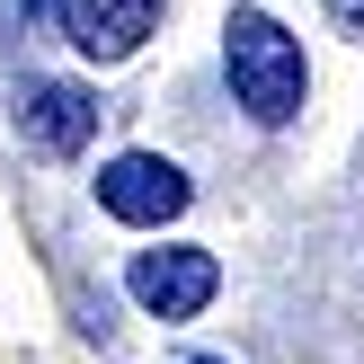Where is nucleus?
I'll return each instance as SVG.
<instances>
[{"label":"nucleus","mask_w":364,"mask_h":364,"mask_svg":"<svg viewBox=\"0 0 364 364\" xmlns=\"http://www.w3.org/2000/svg\"><path fill=\"white\" fill-rule=\"evenodd\" d=\"M223 71H231V98H240L258 124H294L302 98H311L302 45H294L267 9H231V27H223Z\"/></svg>","instance_id":"1"},{"label":"nucleus","mask_w":364,"mask_h":364,"mask_svg":"<svg viewBox=\"0 0 364 364\" xmlns=\"http://www.w3.org/2000/svg\"><path fill=\"white\" fill-rule=\"evenodd\" d=\"M124 284H134V302L151 320H196L205 311L213 294H223V258H213V249H142L134 267H124Z\"/></svg>","instance_id":"2"},{"label":"nucleus","mask_w":364,"mask_h":364,"mask_svg":"<svg viewBox=\"0 0 364 364\" xmlns=\"http://www.w3.org/2000/svg\"><path fill=\"white\" fill-rule=\"evenodd\" d=\"M98 205L116 213V223H134V231H160V223L187 213V169L160 160V151H124V160L98 169Z\"/></svg>","instance_id":"3"},{"label":"nucleus","mask_w":364,"mask_h":364,"mask_svg":"<svg viewBox=\"0 0 364 364\" xmlns=\"http://www.w3.org/2000/svg\"><path fill=\"white\" fill-rule=\"evenodd\" d=\"M89 134H98V98L80 80H27L18 89V142L27 151L71 160V151H89Z\"/></svg>","instance_id":"4"},{"label":"nucleus","mask_w":364,"mask_h":364,"mask_svg":"<svg viewBox=\"0 0 364 364\" xmlns=\"http://www.w3.org/2000/svg\"><path fill=\"white\" fill-rule=\"evenodd\" d=\"M160 9L169 0H63V45H80L89 63H124L160 27Z\"/></svg>","instance_id":"5"},{"label":"nucleus","mask_w":364,"mask_h":364,"mask_svg":"<svg viewBox=\"0 0 364 364\" xmlns=\"http://www.w3.org/2000/svg\"><path fill=\"white\" fill-rule=\"evenodd\" d=\"M329 18H338V27H355V36H364V0H329Z\"/></svg>","instance_id":"6"},{"label":"nucleus","mask_w":364,"mask_h":364,"mask_svg":"<svg viewBox=\"0 0 364 364\" xmlns=\"http://www.w3.org/2000/svg\"><path fill=\"white\" fill-rule=\"evenodd\" d=\"M196 364H223V355H196Z\"/></svg>","instance_id":"7"}]
</instances>
